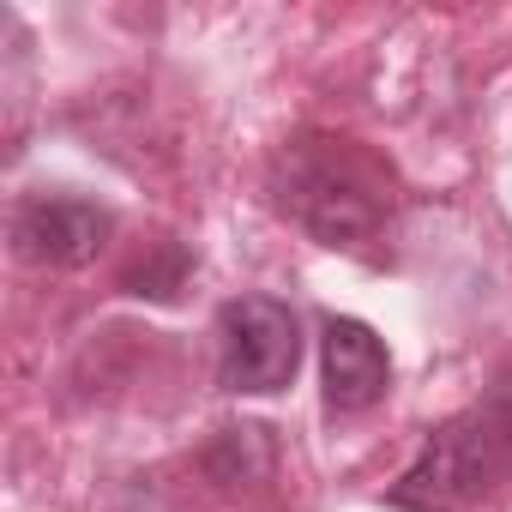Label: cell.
Here are the masks:
<instances>
[{
    "label": "cell",
    "instance_id": "cell-1",
    "mask_svg": "<svg viewBox=\"0 0 512 512\" xmlns=\"http://www.w3.org/2000/svg\"><path fill=\"white\" fill-rule=\"evenodd\" d=\"M512 488V374H500L470 410L440 422L416 464L398 476L392 506L404 512H470Z\"/></svg>",
    "mask_w": 512,
    "mask_h": 512
},
{
    "label": "cell",
    "instance_id": "cell-2",
    "mask_svg": "<svg viewBox=\"0 0 512 512\" xmlns=\"http://www.w3.org/2000/svg\"><path fill=\"white\" fill-rule=\"evenodd\" d=\"M278 205L326 247H362L386 217V181L350 139H302L278 157Z\"/></svg>",
    "mask_w": 512,
    "mask_h": 512
},
{
    "label": "cell",
    "instance_id": "cell-3",
    "mask_svg": "<svg viewBox=\"0 0 512 512\" xmlns=\"http://www.w3.org/2000/svg\"><path fill=\"white\" fill-rule=\"evenodd\" d=\"M302 362V326L278 296H235L217 314V380L223 392H284Z\"/></svg>",
    "mask_w": 512,
    "mask_h": 512
},
{
    "label": "cell",
    "instance_id": "cell-4",
    "mask_svg": "<svg viewBox=\"0 0 512 512\" xmlns=\"http://www.w3.org/2000/svg\"><path fill=\"white\" fill-rule=\"evenodd\" d=\"M109 235H115V217L73 193H37L13 211V241L37 266H85Z\"/></svg>",
    "mask_w": 512,
    "mask_h": 512
},
{
    "label": "cell",
    "instance_id": "cell-5",
    "mask_svg": "<svg viewBox=\"0 0 512 512\" xmlns=\"http://www.w3.org/2000/svg\"><path fill=\"white\" fill-rule=\"evenodd\" d=\"M320 362H326V410H338V416L380 404L392 386V356H386L380 332L350 314H332L320 326Z\"/></svg>",
    "mask_w": 512,
    "mask_h": 512
}]
</instances>
